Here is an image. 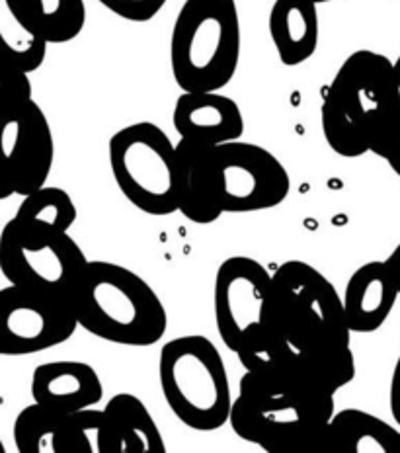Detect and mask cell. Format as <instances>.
Listing matches in <instances>:
<instances>
[{
  "instance_id": "1",
  "label": "cell",
  "mask_w": 400,
  "mask_h": 453,
  "mask_svg": "<svg viewBox=\"0 0 400 453\" xmlns=\"http://www.w3.org/2000/svg\"><path fill=\"white\" fill-rule=\"evenodd\" d=\"M335 412V395L311 389L291 372L280 377L244 372L228 422L238 438L268 453H325Z\"/></svg>"
},
{
  "instance_id": "2",
  "label": "cell",
  "mask_w": 400,
  "mask_h": 453,
  "mask_svg": "<svg viewBox=\"0 0 400 453\" xmlns=\"http://www.w3.org/2000/svg\"><path fill=\"white\" fill-rule=\"evenodd\" d=\"M71 303L79 326L112 344L145 348L166 334L168 315L158 294L119 264L88 260Z\"/></svg>"
},
{
  "instance_id": "3",
  "label": "cell",
  "mask_w": 400,
  "mask_h": 453,
  "mask_svg": "<svg viewBox=\"0 0 400 453\" xmlns=\"http://www.w3.org/2000/svg\"><path fill=\"white\" fill-rule=\"evenodd\" d=\"M393 111V61L359 50L340 65L320 106L328 147L346 158L364 157L381 124Z\"/></svg>"
},
{
  "instance_id": "4",
  "label": "cell",
  "mask_w": 400,
  "mask_h": 453,
  "mask_svg": "<svg viewBox=\"0 0 400 453\" xmlns=\"http://www.w3.org/2000/svg\"><path fill=\"white\" fill-rule=\"evenodd\" d=\"M236 0H186L170 35V69L182 92H215L241 61Z\"/></svg>"
},
{
  "instance_id": "5",
  "label": "cell",
  "mask_w": 400,
  "mask_h": 453,
  "mask_svg": "<svg viewBox=\"0 0 400 453\" xmlns=\"http://www.w3.org/2000/svg\"><path fill=\"white\" fill-rule=\"evenodd\" d=\"M158 380L166 404L184 426L215 432L231 418V381L221 352L209 338L168 340L158 356Z\"/></svg>"
},
{
  "instance_id": "6",
  "label": "cell",
  "mask_w": 400,
  "mask_h": 453,
  "mask_svg": "<svg viewBox=\"0 0 400 453\" xmlns=\"http://www.w3.org/2000/svg\"><path fill=\"white\" fill-rule=\"evenodd\" d=\"M270 319L299 350L350 346L344 301L335 283L307 262L288 260L272 273Z\"/></svg>"
},
{
  "instance_id": "7",
  "label": "cell",
  "mask_w": 400,
  "mask_h": 453,
  "mask_svg": "<svg viewBox=\"0 0 400 453\" xmlns=\"http://www.w3.org/2000/svg\"><path fill=\"white\" fill-rule=\"evenodd\" d=\"M110 168L123 197L139 211L166 217L178 211L176 145L152 121L121 127L108 143Z\"/></svg>"
},
{
  "instance_id": "8",
  "label": "cell",
  "mask_w": 400,
  "mask_h": 453,
  "mask_svg": "<svg viewBox=\"0 0 400 453\" xmlns=\"http://www.w3.org/2000/svg\"><path fill=\"white\" fill-rule=\"evenodd\" d=\"M87 264L69 233H32L14 219L0 231V272L14 286L71 297Z\"/></svg>"
},
{
  "instance_id": "9",
  "label": "cell",
  "mask_w": 400,
  "mask_h": 453,
  "mask_svg": "<svg viewBox=\"0 0 400 453\" xmlns=\"http://www.w3.org/2000/svg\"><path fill=\"white\" fill-rule=\"evenodd\" d=\"M212 166L217 202L223 213L265 211L289 196L288 168L260 145L238 139L213 147Z\"/></svg>"
},
{
  "instance_id": "10",
  "label": "cell",
  "mask_w": 400,
  "mask_h": 453,
  "mask_svg": "<svg viewBox=\"0 0 400 453\" xmlns=\"http://www.w3.org/2000/svg\"><path fill=\"white\" fill-rule=\"evenodd\" d=\"M55 160V139L34 98L0 106V202L45 186Z\"/></svg>"
},
{
  "instance_id": "11",
  "label": "cell",
  "mask_w": 400,
  "mask_h": 453,
  "mask_svg": "<svg viewBox=\"0 0 400 453\" xmlns=\"http://www.w3.org/2000/svg\"><path fill=\"white\" fill-rule=\"evenodd\" d=\"M76 320L71 297L8 283L0 289V354L30 356L66 342Z\"/></svg>"
},
{
  "instance_id": "12",
  "label": "cell",
  "mask_w": 400,
  "mask_h": 453,
  "mask_svg": "<svg viewBox=\"0 0 400 453\" xmlns=\"http://www.w3.org/2000/svg\"><path fill=\"white\" fill-rule=\"evenodd\" d=\"M213 311L219 336L236 354L252 330L270 320L272 273L268 268L249 257L223 260L215 273Z\"/></svg>"
},
{
  "instance_id": "13",
  "label": "cell",
  "mask_w": 400,
  "mask_h": 453,
  "mask_svg": "<svg viewBox=\"0 0 400 453\" xmlns=\"http://www.w3.org/2000/svg\"><path fill=\"white\" fill-rule=\"evenodd\" d=\"M14 446L20 453H104V411L65 414L34 401L14 420Z\"/></svg>"
},
{
  "instance_id": "14",
  "label": "cell",
  "mask_w": 400,
  "mask_h": 453,
  "mask_svg": "<svg viewBox=\"0 0 400 453\" xmlns=\"http://www.w3.org/2000/svg\"><path fill=\"white\" fill-rule=\"evenodd\" d=\"M173 126L180 139L204 147L231 143L244 134L241 108L219 90L180 94L173 111Z\"/></svg>"
},
{
  "instance_id": "15",
  "label": "cell",
  "mask_w": 400,
  "mask_h": 453,
  "mask_svg": "<svg viewBox=\"0 0 400 453\" xmlns=\"http://www.w3.org/2000/svg\"><path fill=\"white\" fill-rule=\"evenodd\" d=\"M98 372L87 362L55 360L37 365L32 375V399L47 409L71 414L102 401Z\"/></svg>"
},
{
  "instance_id": "16",
  "label": "cell",
  "mask_w": 400,
  "mask_h": 453,
  "mask_svg": "<svg viewBox=\"0 0 400 453\" xmlns=\"http://www.w3.org/2000/svg\"><path fill=\"white\" fill-rule=\"evenodd\" d=\"M400 289L387 260H373L351 273L344 289V311L351 334L375 333L393 313Z\"/></svg>"
},
{
  "instance_id": "17",
  "label": "cell",
  "mask_w": 400,
  "mask_h": 453,
  "mask_svg": "<svg viewBox=\"0 0 400 453\" xmlns=\"http://www.w3.org/2000/svg\"><path fill=\"white\" fill-rule=\"evenodd\" d=\"M212 149L186 139L176 143L178 211L197 225L215 223L223 215L215 194Z\"/></svg>"
},
{
  "instance_id": "18",
  "label": "cell",
  "mask_w": 400,
  "mask_h": 453,
  "mask_svg": "<svg viewBox=\"0 0 400 453\" xmlns=\"http://www.w3.org/2000/svg\"><path fill=\"white\" fill-rule=\"evenodd\" d=\"M104 453H166L158 424L133 393L113 395L104 407Z\"/></svg>"
},
{
  "instance_id": "19",
  "label": "cell",
  "mask_w": 400,
  "mask_h": 453,
  "mask_svg": "<svg viewBox=\"0 0 400 453\" xmlns=\"http://www.w3.org/2000/svg\"><path fill=\"white\" fill-rule=\"evenodd\" d=\"M319 35V4L311 0H275L270 11V37L285 67L307 63L317 53Z\"/></svg>"
},
{
  "instance_id": "20",
  "label": "cell",
  "mask_w": 400,
  "mask_h": 453,
  "mask_svg": "<svg viewBox=\"0 0 400 453\" xmlns=\"http://www.w3.org/2000/svg\"><path fill=\"white\" fill-rule=\"evenodd\" d=\"M325 453H400V430L359 409L335 412Z\"/></svg>"
},
{
  "instance_id": "21",
  "label": "cell",
  "mask_w": 400,
  "mask_h": 453,
  "mask_svg": "<svg viewBox=\"0 0 400 453\" xmlns=\"http://www.w3.org/2000/svg\"><path fill=\"white\" fill-rule=\"evenodd\" d=\"M291 373L314 391L336 395L356 377L351 346H320L297 350Z\"/></svg>"
},
{
  "instance_id": "22",
  "label": "cell",
  "mask_w": 400,
  "mask_h": 453,
  "mask_svg": "<svg viewBox=\"0 0 400 453\" xmlns=\"http://www.w3.org/2000/svg\"><path fill=\"white\" fill-rule=\"evenodd\" d=\"M16 11L47 43H69L87 24L84 0H12Z\"/></svg>"
},
{
  "instance_id": "23",
  "label": "cell",
  "mask_w": 400,
  "mask_h": 453,
  "mask_svg": "<svg viewBox=\"0 0 400 453\" xmlns=\"http://www.w3.org/2000/svg\"><path fill=\"white\" fill-rule=\"evenodd\" d=\"M12 219L32 233H69L76 221V205L63 188L45 184L22 197Z\"/></svg>"
},
{
  "instance_id": "24",
  "label": "cell",
  "mask_w": 400,
  "mask_h": 453,
  "mask_svg": "<svg viewBox=\"0 0 400 453\" xmlns=\"http://www.w3.org/2000/svg\"><path fill=\"white\" fill-rule=\"evenodd\" d=\"M47 47L50 43L26 24L12 0H0V55L32 74L43 65Z\"/></svg>"
},
{
  "instance_id": "25",
  "label": "cell",
  "mask_w": 400,
  "mask_h": 453,
  "mask_svg": "<svg viewBox=\"0 0 400 453\" xmlns=\"http://www.w3.org/2000/svg\"><path fill=\"white\" fill-rule=\"evenodd\" d=\"M369 153L387 160V165L400 178V116H396L395 111H390L388 118L377 129Z\"/></svg>"
},
{
  "instance_id": "26",
  "label": "cell",
  "mask_w": 400,
  "mask_h": 453,
  "mask_svg": "<svg viewBox=\"0 0 400 453\" xmlns=\"http://www.w3.org/2000/svg\"><path fill=\"white\" fill-rule=\"evenodd\" d=\"M26 98H32L30 74L0 55V106Z\"/></svg>"
},
{
  "instance_id": "27",
  "label": "cell",
  "mask_w": 400,
  "mask_h": 453,
  "mask_svg": "<svg viewBox=\"0 0 400 453\" xmlns=\"http://www.w3.org/2000/svg\"><path fill=\"white\" fill-rule=\"evenodd\" d=\"M98 3L123 20L142 24L163 11L168 0H98Z\"/></svg>"
},
{
  "instance_id": "28",
  "label": "cell",
  "mask_w": 400,
  "mask_h": 453,
  "mask_svg": "<svg viewBox=\"0 0 400 453\" xmlns=\"http://www.w3.org/2000/svg\"><path fill=\"white\" fill-rule=\"evenodd\" d=\"M388 404H390V414L400 428V354L396 357L393 377H390V389H388Z\"/></svg>"
},
{
  "instance_id": "29",
  "label": "cell",
  "mask_w": 400,
  "mask_h": 453,
  "mask_svg": "<svg viewBox=\"0 0 400 453\" xmlns=\"http://www.w3.org/2000/svg\"><path fill=\"white\" fill-rule=\"evenodd\" d=\"M393 111L400 116V55L393 61Z\"/></svg>"
},
{
  "instance_id": "30",
  "label": "cell",
  "mask_w": 400,
  "mask_h": 453,
  "mask_svg": "<svg viewBox=\"0 0 400 453\" xmlns=\"http://www.w3.org/2000/svg\"><path fill=\"white\" fill-rule=\"evenodd\" d=\"M387 264H388L390 272H393L395 281H396V286L400 289V242L396 244V249L390 252V257L387 258Z\"/></svg>"
},
{
  "instance_id": "31",
  "label": "cell",
  "mask_w": 400,
  "mask_h": 453,
  "mask_svg": "<svg viewBox=\"0 0 400 453\" xmlns=\"http://www.w3.org/2000/svg\"><path fill=\"white\" fill-rule=\"evenodd\" d=\"M314 4H325V3H332V0H311Z\"/></svg>"
},
{
  "instance_id": "32",
  "label": "cell",
  "mask_w": 400,
  "mask_h": 453,
  "mask_svg": "<svg viewBox=\"0 0 400 453\" xmlns=\"http://www.w3.org/2000/svg\"><path fill=\"white\" fill-rule=\"evenodd\" d=\"M0 453H6V448H4V443H3V440H0Z\"/></svg>"
},
{
  "instance_id": "33",
  "label": "cell",
  "mask_w": 400,
  "mask_h": 453,
  "mask_svg": "<svg viewBox=\"0 0 400 453\" xmlns=\"http://www.w3.org/2000/svg\"><path fill=\"white\" fill-rule=\"evenodd\" d=\"M0 356H3V354H0Z\"/></svg>"
}]
</instances>
